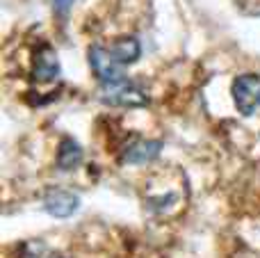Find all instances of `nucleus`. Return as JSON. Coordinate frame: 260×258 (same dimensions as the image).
Instances as JSON below:
<instances>
[{"label": "nucleus", "mask_w": 260, "mask_h": 258, "mask_svg": "<svg viewBox=\"0 0 260 258\" xmlns=\"http://www.w3.org/2000/svg\"><path fill=\"white\" fill-rule=\"evenodd\" d=\"M101 101L108 105H121V108H142L148 103V94L135 80L123 78L119 82L101 87Z\"/></svg>", "instance_id": "obj_1"}, {"label": "nucleus", "mask_w": 260, "mask_h": 258, "mask_svg": "<svg viewBox=\"0 0 260 258\" xmlns=\"http://www.w3.org/2000/svg\"><path fill=\"white\" fill-rule=\"evenodd\" d=\"M89 64L91 71L96 73V78L101 80V85H110V82H119L123 80V69L117 59L112 57L110 48H103V46H91L89 48Z\"/></svg>", "instance_id": "obj_3"}, {"label": "nucleus", "mask_w": 260, "mask_h": 258, "mask_svg": "<svg viewBox=\"0 0 260 258\" xmlns=\"http://www.w3.org/2000/svg\"><path fill=\"white\" fill-rule=\"evenodd\" d=\"M59 76V59L50 46H41L35 55V67H32V78L37 82H53Z\"/></svg>", "instance_id": "obj_5"}, {"label": "nucleus", "mask_w": 260, "mask_h": 258, "mask_svg": "<svg viewBox=\"0 0 260 258\" xmlns=\"http://www.w3.org/2000/svg\"><path fill=\"white\" fill-rule=\"evenodd\" d=\"M160 151H162V142H157V140H135L123 151V163L126 165L153 163L160 155Z\"/></svg>", "instance_id": "obj_6"}, {"label": "nucleus", "mask_w": 260, "mask_h": 258, "mask_svg": "<svg viewBox=\"0 0 260 258\" xmlns=\"http://www.w3.org/2000/svg\"><path fill=\"white\" fill-rule=\"evenodd\" d=\"M50 3H53V9L59 14V16H67L69 9L73 7V3H76V0H50Z\"/></svg>", "instance_id": "obj_10"}, {"label": "nucleus", "mask_w": 260, "mask_h": 258, "mask_svg": "<svg viewBox=\"0 0 260 258\" xmlns=\"http://www.w3.org/2000/svg\"><path fill=\"white\" fill-rule=\"evenodd\" d=\"M80 163H82L80 144L69 135L62 137V142H59V146H57V160H55L57 169H62V172H73V169L80 167Z\"/></svg>", "instance_id": "obj_7"}, {"label": "nucleus", "mask_w": 260, "mask_h": 258, "mask_svg": "<svg viewBox=\"0 0 260 258\" xmlns=\"http://www.w3.org/2000/svg\"><path fill=\"white\" fill-rule=\"evenodd\" d=\"M110 53H112V57L117 59L121 67H126V64H133L139 59V55H142V44H139L135 37H121V39H117L110 46Z\"/></svg>", "instance_id": "obj_8"}, {"label": "nucleus", "mask_w": 260, "mask_h": 258, "mask_svg": "<svg viewBox=\"0 0 260 258\" xmlns=\"http://www.w3.org/2000/svg\"><path fill=\"white\" fill-rule=\"evenodd\" d=\"M78 208H80V197L71 190H64V187H53L44 197V210L57 219L71 217Z\"/></svg>", "instance_id": "obj_4"}, {"label": "nucleus", "mask_w": 260, "mask_h": 258, "mask_svg": "<svg viewBox=\"0 0 260 258\" xmlns=\"http://www.w3.org/2000/svg\"><path fill=\"white\" fill-rule=\"evenodd\" d=\"M23 258H64L57 251H50L44 242H27L23 247Z\"/></svg>", "instance_id": "obj_9"}, {"label": "nucleus", "mask_w": 260, "mask_h": 258, "mask_svg": "<svg viewBox=\"0 0 260 258\" xmlns=\"http://www.w3.org/2000/svg\"><path fill=\"white\" fill-rule=\"evenodd\" d=\"M233 101L242 117H251L260 108V76L258 73H242L233 80Z\"/></svg>", "instance_id": "obj_2"}]
</instances>
